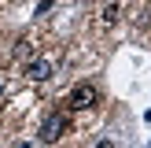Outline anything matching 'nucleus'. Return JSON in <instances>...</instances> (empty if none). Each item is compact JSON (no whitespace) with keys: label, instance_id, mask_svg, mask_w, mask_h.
<instances>
[{"label":"nucleus","instance_id":"obj_1","mask_svg":"<svg viewBox=\"0 0 151 148\" xmlns=\"http://www.w3.org/2000/svg\"><path fill=\"white\" fill-rule=\"evenodd\" d=\"M66 130H70V118H66L63 111H52V115L41 122V141H44V144H55Z\"/></svg>","mask_w":151,"mask_h":148},{"label":"nucleus","instance_id":"obj_2","mask_svg":"<svg viewBox=\"0 0 151 148\" xmlns=\"http://www.w3.org/2000/svg\"><path fill=\"white\" fill-rule=\"evenodd\" d=\"M96 100H100V93H96L92 81H81V85H74V89H70V96H66V104H70L74 111H88Z\"/></svg>","mask_w":151,"mask_h":148},{"label":"nucleus","instance_id":"obj_3","mask_svg":"<svg viewBox=\"0 0 151 148\" xmlns=\"http://www.w3.org/2000/svg\"><path fill=\"white\" fill-rule=\"evenodd\" d=\"M26 78H29V81H44V78H52V59H33V63L26 67Z\"/></svg>","mask_w":151,"mask_h":148},{"label":"nucleus","instance_id":"obj_4","mask_svg":"<svg viewBox=\"0 0 151 148\" xmlns=\"http://www.w3.org/2000/svg\"><path fill=\"white\" fill-rule=\"evenodd\" d=\"M103 22H118V4H107V7H103Z\"/></svg>","mask_w":151,"mask_h":148},{"label":"nucleus","instance_id":"obj_5","mask_svg":"<svg viewBox=\"0 0 151 148\" xmlns=\"http://www.w3.org/2000/svg\"><path fill=\"white\" fill-rule=\"evenodd\" d=\"M96 148H114V144H111V141H100V144H96Z\"/></svg>","mask_w":151,"mask_h":148}]
</instances>
